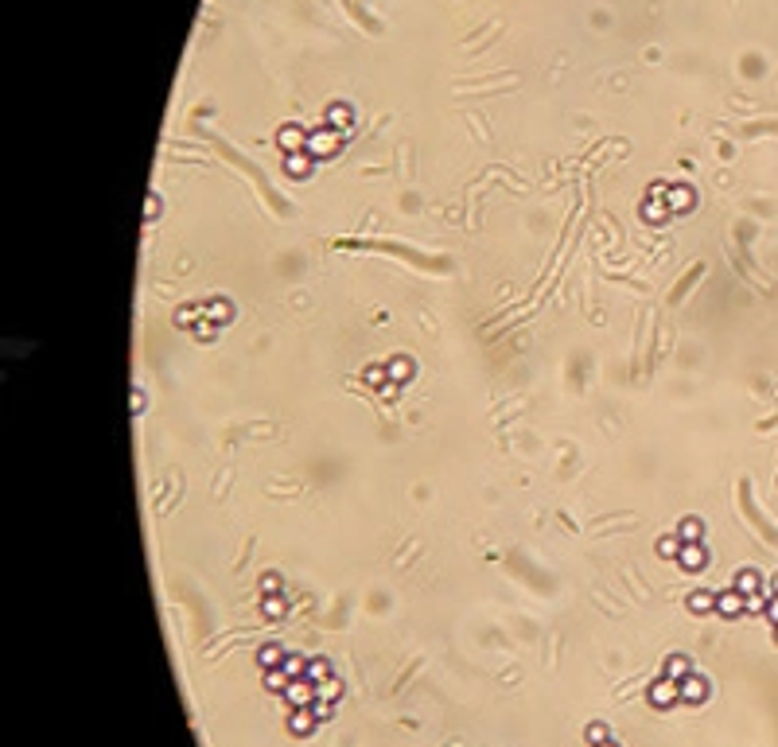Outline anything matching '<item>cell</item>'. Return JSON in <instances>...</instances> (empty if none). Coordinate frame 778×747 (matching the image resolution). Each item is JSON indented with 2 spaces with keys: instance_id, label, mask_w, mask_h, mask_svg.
<instances>
[{
  "instance_id": "cell-5",
  "label": "cell",
  "mask_w": 778,
  "mask_h": 747,
  "mask_svg": "<svg viewBox=\"0 0 778 747\" xmlns=\"http://www.w3.org/2000/svg\"><path fill=\"white\" fill-rule=\"evenodd\" d=\"M775 642H778V630H775Z\"/></svg>"
},
{
  "instance_id": "cell-3",
  "label": "cell",
  "mask_w": 778,
  "mask_h": 747,
  "mask_svg": "<svg viewBox=\"0 0 778 747\" xmlns=\"http://www.w3.org/2000/svg\"><path fill=\"white\" fill-rule=\"evenodd\" d=\"M292 732L308 735V732H311V720H304V716H296V720H292Z\"/></svg>"
},
{
  "instance_id": "cell-1",
  "label": "cell",
  "mask_w": 778,
  "mask_h": 747,
  "mask_svg": "<svg viewBox=\"0 0 778 747\" xmlns=\"http://www.w3.org/2000/svg\"><path fill=\"white\" fill-rule=\"evenodd\" d=\"M685 697H689V700H705L708 697L705 677H689V681H685Z\"/></svg>"
},
{
  "instance_id": "cell-4",
  "label": "cell",
  "mask_w": 778,
  "mask_h": 747,
  "mask_svg": "<svg viewBox=\"0 0 778 747\" xmlns=\"http://www.w3.org/2000/svg\"><path fill=\"white\" fill-rule=\"evenodd\" d=\"M770 619H775V623H778V603H770Z\"/></svg>"
},
{
  "instance_id": "cell-2",
  "label": "cell",
  "mask_w": 778,
  "mask_h": 747,
  "mask_svg": "<svg viewBox=\"0 0 778 747\" xmlns=\"http://www.w3.org/2000/svg\"><path fill=\"white\" fill-rule=\"evenodd\" d=\"M650 700H654V705H670V700H677V689H673V685H654Z\"/></svg>"
}]
</instances>
